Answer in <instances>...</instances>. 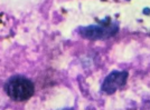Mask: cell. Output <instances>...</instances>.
Listing matches in <instances>:
<instances>
[{
  "instance_id": "1",
  "label": "cell",
  "mask_w": 150,
  "mask_h": 110,
  "mask_svg": "<svg viewBox=\"0 0 150 110\" xmlns=\"http://www.w3.org/2000/svg\"><path fill=\"white\" fill-rule=\"evenodd\" d=\"M7 96L15 101H25L34 96L35 85L30 79L24 76L16 74L10 77L5 84Z\"/></svg>"
},
{
  "instance_id": "2",
  "label": "cell",
  "mask_w": 150,
  "mask_h": 110,
  "mask_svg": "<svg viewBox=\"0 0 150 110\" xmlns=\"http://www.w3.org/2000/svg\"><path fill=\"white\" fill-rule=\"evenodd\" d=\"M119 31V24L118 21H113L110 17H105L100 24H88L79 27L77 32L80 36L90 39V40H101V39H108L115 36Z\"/></svg>"
},
{
  "instance_id": "3",
  "label": "cell",
  "mask_w": 150,
  "mask_h": 110,
  "mask_svg": "<svg viewBox=\"0 0 150 110\" xmlns=\"http://www.w3.org/2000/svg\"><path fill=\"white\" fill-rule=\"evenodd\" d=\"M129 78V72L123 70H113L103 80L101 90L108 95H112L117 90L125 87Z\"/></svg>"
},
{
  "instance_id": "4",
  "label": "cell",
  "mask_w": 150,
  "mask_h": 110,
  "mask_svg": "<svg viewBox=\"0 0 150 110\" xmlns=\"http://www.w3.org/2000/svg\"><path fill=\"white\" fill-rule=\"evenodd\" d=\"M144 13H148V15H150V9H149V8H144Z\"/></svg>"
}]
</instances>
